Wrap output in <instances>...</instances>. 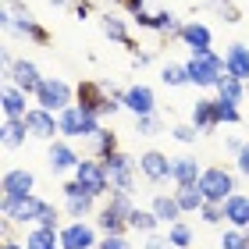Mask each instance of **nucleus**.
Listing matches in <instances>:
<instances>
[{"label": "nucleus", "instance_id": "f257e3e1", "mask_svg": "<svg viewBox=\"0 0 249 249\" xmlns=\"http://www.w3.org/2000/svg\"><path fill=\"white\" fill-rule=\"evenodd\" d=\"M0 25L7 32H15V36H21V39H29V43H39V47L50 43V32L39 25V18L32 15V7L21 4V0H4V7H0Z\"/></svg>", "mask_w": 249, "mask_h": 249}, {"label": "nucleus", "instance_id": "f03ea898", "mask_svg": "<svg viewBox=\"0 0 249 249\" xmlns=\"http://www.w3.org/2000/svg\"><path fill=\"white\" fill-rule=\"evenodd\" d=\"M185 71H189V86H196V89H217L224 78H228L224 53H217L213 47L210 50H199V53H189Z\"/></svg>", "mask_w": 249, "mask_h": 249}, {"label": "nucleus", "instance_id": "7ed1b4c3", "mask_svg": "<svg viewBox=\"0 0 249 249\" xmlns=\"http://www.w3.org/2000/svg\"><path fill=\"white\" fill-rule=\"evenodd\" d=\"M57 118H61V135H64V139H71V142H75V139L89 142L100 128H104V118H100V114H89V110H82L78 104L64 107Z\"/></svg>", "mask_w": 249, "mask_h": 249}, {"label": "nucleus", "instance_id": "20e7f679", "mask_svg": "<svg viewBox=\"0 0 249 249\" xmlns=\"http://www.w3.org/2000/svg\"><path fill=\"white\" fill-rule=\"evenodd\" d=\"M110 175V192H135V178H139V160L128 157L124 150H114L107 157H100Z\"/></svg>", "mask_w": 249, "mask_h": 249}, {"label": "nucleus", "instance_id": "39448f33", "mask_svg": "<svg viewBox=\"0 0 249 249\" xmlns=\"http://www.w3.org/2000/svg\"><path fill=\"white\" fill-rule=\"evenodd\" d=\"M235 175L239 171H231V167H224V164H210V167H203V175H199V189H203V196H207L210 203H224L231 196V192H239V182H235Z\"/></svg>", "mask_w": 249, "mask_h": 249}, {"label": "nucleus", "instance_id": "423d86ee", "mask_svg": "<svg viewBox=\"0 0 249 249\" xmlns=\"http://www.w3.org/2000/svg\"><path fill=\"white\" fill-rule=\"evenodd\" d=\"M61 196H64V217H71V221H89V217H96L100 199L93 196V192H86L78 178H71V182L61 185Z\"/></svg>", "mask_w": 249, "mask_h": 249}, {"label": "nucleus", "instance_id": "0eeeda50", "mask_svg": "<svg viewBox=\"0 0 249 249\" xmlns=\"http://www.w3.org/2000/svg\"><path fill=\"white\" fill-rule=\"evenodd\" d=\"M71 178H78L82 182V189L86 192H93L96 199H107L110 196V175H107V167H104V160L100 157H82V164L71 171Z\"/></svg>", "mask_w": 249, "mask_h": 249}, {"label": "nucleus", "instance_id": "6e6552de", "mask_svg": "<svg viewBox=\"0 0 249 249\" xmlns=\"http://www.w3.org/2000/svg\"><path fill=\"white\" fill-rule=\"evenodd\" d=\"M32 100H36L39 107L53 110V114H61L64 107H71V104H75V86H71V82H64V78H57V75H47Z\"/></svg>", "mask_w": 249, "mask_h": 249}, {"label": "nucleus", "instance_id": "1a4fd4ad", "mask_svg": "<svg viewBox=\"0 0 249 249\" xmlns=\"http://www.w3.org/2000/svg\"><path fill=\"white\" fill-rule=\"evenodd\" d=\"M39 210H43V199L36 192H32V196H21V199L0 196V217H7L11 224H21V228L39 224Z\"/></svg>", "mask_w": 249, "mask_h": 249}, {"label": "nucleus", "instance_id": "9d476101", "mask_svg": "<svg viewBox=\"0 0 249 249\" xmlns=\"http://www.w3.org/2000/svg\"><path fill=\"white\" fill-rule=\"evenodd\" d=\"M135 160H139V175H142L150 185H167V182H175V175H171L175 157H167L164 150H142Z\"/></svg>", "mask_w": 249, "mask_h": 249}, {"label": "nucleus", "instance_id": "9b49d317", "mask_svg": "<svg viewBox=\"0 0 249 249\" xmlns=\"http://www.w3.org/2000/svg\"><path fill=\"white\" fill-rule=\"evenodd\" d=\"M61 246L64 249H96L100 246L96 221H64L61 224Z\"/></svg>", "mask_w": 249, "mask_h": 249}, {"label": "nucleus", "instance_id": "f8f14e48", "mask_svg": "<svg viewBox=\"0 0 249 249\" xmlns=\"http://www.w3.org/2000/svg\"><path fill=\"white\" fill-rule=\"evenodd\" d=\"M25 124H29V135H32V139H47V142H53V139L61 135V118L53 114V110L39 107V104H32V110L25 114Z\"/></svg>", "mask_w": 249, "mask_h": 249}, {"label": "nucleus", "instance_id": "ddd939ff", "mask_svg": "<svg viewBox=\"0 0 249 249\" xmlns=\"http://www.w3.org/2000/svg\"><path fill=\"white\" fill-rule=\"evenodd\" d=\"M43 78H47V75H43L39 68H36V61H29V57H18L4 71V82H15L18 89H25L29 96H36V89L43 86Z\"/></svg>", "mask_w": 249, "mask_h": 249}, {"label": "nucleus", "instance_id": "4468645a", "mask_svg": "<svg viewBox=\"0 0 249 249\" xmlns=\"http://www.w3.org/2000/svg\"><path fill=\"white\" fill-rule=\"evenodd\" d=\"M47 164H50L53 175H68V171H75V167L82 164V153L71 146V139L57 135V139L50 142V150H47Z\"/></svg>", "mask_w": 249, "mask_h": 249}, {"label": "nucleus", "instance_id": "2eb2a0df", "mask_svg": "<svg viewBox=\"0 0 249 249\" xmlns=\"http://www.w3.org/2000/svg\"><path fill=\"white\" fill-rule=\"evenodd\" d=\"M121 107L128 110L132 118H139V114H153L157 110V93L146 82H132V86H124V96H121Z\"/></svg>", "mask_w": 249, "mask_h": 249}, {"label": "nucleus", "instance_id": "dca6fc26", "mask_svg": "<svg viewBox=\"0 0 249 249\" xmlns=\"http://www.w3.org/2000/svg\"><path fill=\"white\" fill-rule=\"evenodd\" d=\"M128 21H132V18L118 15V11H104V15H100V32H104V39L118 43V47H128V50H135V39H132Z\"/></svg>", "mask_w": 249, "mask_h": 249}, {"label": "nucleus", "instance_id": "f3484780", "mask_svg": "<svg viewBox=\"0 0 249 249\" xmlns=\"http://www.w3.org/2000/svg\"><path fill=\"white\" fill-rule=\"evenodd\" d=\"M0 196H11V199H21V196H32L36 192V175L29 167H7L4 171V182H0Z\"/></svg>", "mask_w": 249, "mask_h": 249}, {"label": "nucleus", "instance_id": "a211bd4d", "mask_svg": "<svg viewBox=\"0 0 249 249\" xmlns=\"http://www.w3.org/2000/svg\"><path fill=\"white\" fill-rule=\"evenodd\" d=\"M189 121L199 128V135L207 132H217L221 121H217V96H196V104L189 110Z\"/></svg>", "mask_w": 249, "mask_h": 249}, {"label": "nucleus", "instance_id": "6ab92c4d", "mask_svg": "<svg viewBox=\"0 0 249 249\" xmlns=\"http://www.w3.org/2000/svg\"><path fill=\"white\" fill-rule=\"evenodd\" d=\"M178 43L189 50V53H199V50H210L213 47V32H210V25L207 21H185L182 25V32H178Z\"/></svg>", "mask_w": 249, "mask_h": 249}, {"label": "nucleus", "instance_id": "aec40b11", "mask_svg": "<svg viewBox=\"0 0 249 249\" xmlns=\"http://www.w3.org/2000/svg\"><path fill=\"white\" fill-rule=\"evenodd\" d=\"M96 228H100V235H121V231H132L128 228V213L124 210H118L110 199H104L100 203V210H96Z\"/></svg>", "mask_w": 249, "mask_h": 249}, {"label": "nucleus", "instance_id": "412c9836", "mask_svg": "<svg viewBox=\"0 0 249 249\" xmlns=\"http://www.w3.org/2000/svg\"><path fill=\"white\" fill-rule=\"evenodd\" d=\"M32 100L25 89H18L15 82H4V96H0V110H4V118H25L32 110Z\"/></svg>", "mask_w": 249, "mask_h": 249}, {"label": "nucleus", "instance_id": "4be33fe9", "mask_svg": "<svg viewBox=\"0 0 249 249\" xmlns=\"http://www.w3.org/2000/svg\"><path fill=\"white\" fill-rule=\"evenodd\" d=\"M224 68H228L231 78L249 82V47L246 43H228V47H224Z\"/></svg>", "mask_w": 249, "mask_h": 249}, {"label": "nucleus", "instance_id": "5701e85b", "mask_svg": "<svg viewBox=\"0 0 249 249\" xmlns=\"http://www.w3.org/2000/svg\"><path fill=\"white\" fill-rule=\"evenodd\" d=\"M150 210L160 217V224H175V221H182L185 217V210L178 207V199H175V192H157V196L150 199Z\"/></svg>", "mask_w": 249, "mask_h": 249}, {"label": "nucleus", "instance_id": "b1692460", "mask_svg": "<svg viewBox=\"0 0 249 249\" xmlns=\"http://www.w3.org/2000/svg\"><path fill=\"white\" fill-rule=\"evenodd\" d=\"M224 221L235 228H249V192H231L224 199Z\"/></svg>", "mask_w": 249, "mask_h": 249}, {"label": "nucleus", "instance_id": "393cba45", "mask_svg": "<svg viewBox=\"0 0 249 249\" xmlns=\"http://www.w3.org/2000/svg\"><path fill=\"white\" fill-rule=\"evenodd\" d=\"M0 139H4L7 150H21L29 139V124L25 118H4V124H0Z\"/></svg>", "mask_w": 249, "mask_h": 249}, {"label": "nucleus", "instance_id": "a878e982", "mask_svg": "<svg viewBox=\"0 0 249 249\" xmlns=\"http://www.w3.org/2000/svg\"><path fill=\"white\" fill-rule=\"evenodd\" d=\"M171 175H175V185H196L199 175H203V164L196 157H175Z\"/></svg>", "mask_w": 249, "mask_h": 249}, {"label": "nucleus", "instance_id": "bb28decb", "mask_svg": "<svg viewBox=\"0 0 249 249\" xmlns=\"http://www.w3.org/2000/svg\"><path fill=\"white\" fill-rule=\"evenodd\" d=\"M57 242H61L57 228H47V224H32V228H25V246L29 249H47V246H57Z\"/></svg>", "mask_w": 249, "mask_h": 249}, {"label": "nucleus", "instance_id": "cd10ccee", "mask_svg": "<svg viewBox=\"0 0 249 249\" xmlns=\"http://www.w3.org/2000/svg\"><path fill=\"white\" fill-rule=\"evenodd\" d=\"M182 25H185V21L182 18H178L175 15V11H157V15H153V32H157V36H164V39H178V32H182Z\"/></svg>", "mask_w": 249, "mask_h": 249}, {"label": "nucleus", "instance_id": "c85d7f7f", "mask_svg": "<svg viewBox=\"0 0 249 249\" xmlns=\"http://www.w3.org/2000/svg\"><path fill=\"white\" fill-rule=\"evenodd\" d=\"M175 199H178V207H182L185 213H199V207L207 203L199 182H196V185H175Z\"/></svg>", "mask_w": 249, "mask_h": 249}, {"label": "nucleus", "instance_id": "c756f323", "mask_svg": "<svg viewBox=\"0 0 249 249\" xmlns=\"http://www.w3.org/2000/svg\"><path fill=\"white\" fill-rule=\"evenodd\" d=\"M128 228L139 231V235H153V231H160V217H157L150 207H135L132 217H128Z\"/></svg>", "mask_w": 249, "mask_h": 249}, {"label": "nucleus", "instance_id": "7c9ffc66", "mask_svg": "<svg viewBox=\"0 0 249 249\" xmlns=\"http://www.w3.org/2000/svg\"><path fill=\"white\" fill-rule=\"evenodd\" d=\"M167 239H171L175 249H192V242H196V228H192L189 221H175V224H167Z\"/></svg>", "mask_w": 249, "mask_h": 249}, {"label": "nucleus", "instance_id": "2f4dec72", "mask_svg": "<svg viewBox=\"0 0 249 249\" xmlns=\"http://www.w3.org/2000/svg\"><path fill=\"white\" fill-rule=\"evenodd\" d=\"M89 146H93V157H107V153H114L121 150V142H118V135L110 132V128H100L93 139H89Z\"/></svg>", "mask_w": 249, "mask_h": 249}, {"label": "nucleus", "instance_id": "473e14b6", "mask_svg": "<svg viewBox=\"0 0 249 249\" xmlns=\"http://www.w3.org/2000/svg\"><path fill=\"white\" fill-rule=\"evenodd\" d=\"M160 82H164L167 89H182V86H189V71H185V64L167 61V64L160 68Z\"/></svg>", "mask_w": 249, "mask_h": 249}, {"label": "nucleus", "instance_id": "72a5a7b5", "mask_svg": "<svg viewBox=\"0 0 249 249\" xmlns=\"http://www.w3.org/2000/svg\"><path fill=\"white\" fill-rule=\"evenodd\" d=\"M164 132V118L157 114H139L135 118V135H142V139H153V135H160Z\"/></svg>", "mask_w": 249, "mask_h": 249}, {"label": "nucleus", "instance_id": "f704fd0d", "mask_svg": "<svg viewBox=\"0 0 249 249\" xmlns=\"http://www.w3.org/2000/svg\"><path fill=\"white\" fill-rule=\"evenodd\" d=\"M217 246H221V249H249V235H246V228H235V224H228V228L221 231Z\"/></svg>", "mask_w": 249, "mask_h": 249}, {"label": "nucleus", "instance_id": "c9c22d12", "mask_svg": "<svg viewBox=\"0 0 249 249\" xmlns=\"http://www.w3.org/2000/svg\"><path fill=\"white\" fill-rule=\"evenodd\" d=\"M217 96H221V100H231V104H242V100H246V82L228 75V78L217 86Z\"/></svg>", "mask_w": 249, "mask_h": 249}, {"label": "nucleus", "instance_id": "e433bc0d", "mask_svg": "<svg viewBox=\"0 0 249 249\" xmlns=\"http://www.w3.org/2000/svg\"><path fill=\"white\" fill-rule=\"evenodd\" d=\"M217 121L221 124H242V107L231 104V100H221L217 96Z\"/></svg>", "mask_w": 249, "mask_h": 249}, {"label": "nucleus", "instance_id": "4c0bfd02", "mask_svg": "<svg viewBox=\"0 0 249 249\" xmlns=\"http://www.w3.org/2000/svg\"><path fill=\"white\" fill-rule=\"evenodd\" d=\"M64 217V207H53V203L50 199H43V210H39V224H47V228H57L61 231V221Z\"/></svg>", "mask_w": 249, "mask_h": 249}, {"label": "nucleus", "instance_id": "58836bf2", "mask_svg": "<svg viewBox=\"0 0 249 249\" xmlns=\"http://www.w3.org/2000/svg\"><path fill=\"white\" fill-rule=\"evenodd\" d=\"M171 139L175 142H182V146H196V139H199V128L192 121H185V124H175L171 128Z\"/></svg>", "mask_w": 249, "mask_h": 249}, {"label": "nucleus", "instance_id": "ea45409f", "mask_svg": "<svg viewBox=\"0 0 249 249\" xmlns=\"http://www.w3.org/2000/svg\"><path fill=\"white\" fill-rule=\"evenodd\" d=\"M199 221L203 224H213V228H217V224L224 221V203H203V207H199Z\"/></svg>", "mask_w": 249, "mask_h": 249}, {"label": "nucleus", "instance_id": "a19ab883", "mask_svg": "<svg viewBox=\"0 0 249 249\" xmlns=\"http://www.w3.org/2000/svg\"><path fill=\"white\" fill-rule=\"evenodd\" d=\"M96 249H132L128 231H121V235H100V246Z\"/></svg>", "mask_w": 249, "mask_h": 249}, {"label": "nucleus", "instance_id": "79ce46f5", "mask_svg": "<svg viewBox=\"0 0 249 249\" xmlns=\"http://www.w3.org/2000/svg\"><path fill=\"white\" fill-rule=\"evenodd\" d=\"M142 239H146L142 249H175L171 239H167V231H164V235H160V231H153V235H142Z\"/></svg>", "mask_w": 249, "mask_h": 249}, {"label": "nucleus", "instance_id": "37998d69", "mask_svg": "<svg viewBox=\"0 0 249 249\" xmlns=\"http://www.w3.org/2000/svg\"><path fill=\"white\" fill-rule=\"evenodd\" d=\"M93 11H96V7H93V0H75V4H71V15H75L78 21H86L89 15H93Z\"/></svg>", "mask_w": 249, "mask_h": 249}, {"label": "nucleus", "instance_id": "c03bdc74", "mask_svg": "<svg viewBox=\"0 0 249 249\" xmlns=\"http://www.w3.org/2000/svg\"><path fill=\"white\" fill-rule=\"evenodd\" d=\"M235 171H239L242 178H249V139H246V146H242V153L235 157Z\"/></svg>", "mask_w": 249, "mask_h": 249}, {"label": "nucleus", "instance_id": "a18cd8bd", "mask_svg": "<svg viewBox=\"0 0 249 249\" xmlns=\"http://www.w3.org/2000/svg\"><path fill=\"white\" fill-rule=\"evenodd\" d=\"M242 146H246L242 135H224V150H228L231 157H239V153H242Z\"/></svg>", "mask_w": 249, "mask_h": 249}, {"label": "nucleus", "instance_id": "49530a36", "mask_svg": "<svg viewBox=\"0 0 249 249\" xmlns=\"http://www.w3.org/2000/svg\"><path fill=\"white\" fill-rule=\"evenodd\" d=\"M132 21H135L139 29H150V32H153V15H150V11H139V15H132Z\"/></svg>", "mask_w": 249, "mask_h": 249}, {"label": "nucleus", "instance_id": "de8ad7c7", "mask_svg": "<svg viewBox=\"0 0 249 249\" xmlns=\"http://www.w3.org/2000/svg\"><path fill=\"white\" fill-rule=\"evenodd\" d=\"M221 18L228 21V25H235V21H242V18H239V7H235V4H224V7H221Z\"/></svg>", "mask_w": 249, "mask_h": 249}, {"label": "nucleus", "instance_id": "09e8293b", "mask_svg": "<svg viewBox=\"0 0 249 249\" xmlns=\"http://www.w3.org/2000/svg\"><path fill=\"white\" fill-rule=\"evenodd\" d=\"M124 11H128V18L139 15V11H146V0H124Z\"/></svg>", "mask_w": 249, "mask_h": 249}, {"label": "nucleus", "instance_id": "8fccbe9b", "mask_svg": "<svg viewBox=\"0 0 249 249\" xmlns=\"http://www.w3.org/2000/svg\"><path fill=\"white\" fill-rule=\"evenodd\" d=\"M150 61H153V53H150V50H139V53L132 57V64H135V68H146Z\"/></svg>", "mask_w": 249, "mask_h": 249}, {"label": "nucleus", "instance_id": "3c124183", "mask_svg": "<svg viewBox=\"0 0 249 249\" xmlns=\"http://www.w3.org/2000/svg\"><path fill=\"white\" fill-rule=\"evenodd\" d=\"M0 249H29V246H25V239L18 242V239H11V235H4V246Z\"/></svg>", "mask_w": 249, "mask_h": 249}, {"label": "nucleus", "instance_id": "603ef678", "mask_svg": "<svg viewBox=\"0 0 249 249\" xmlns=\"http://www.w3.org/2000/svg\"><path fill=\"white\" fill-rule=\"evenodd\" d=\"M50 7H71V0H50Z\"/></svg>", "mask_w": 249, "mask_h": 249}, {"label": "nucleus", "instance_id": "864d4df0", "mask_svg": "<svg viewBox=\"0 0 249 249\" xmlns=\"http://www.w3.org/2000/svg\"><path fill=\"white\" fill-rule=\"evenodd\" d=\"M47 249H64V246H61V242H57V246H47Z\"/></svg>", "mask_w": 249, "mask_h": 249}, {"label": "nucleus", "instance_id": "5fc2aeb1", "mask_svg": "<svg viewBox=\"0 0 249 249\" xmlns=\"http://www.w3.org/2000/svg\"><path fill=\"white\" fill-rule=\"evenodd\" d=\"M110 4H121V7H124V0H110Z\"/></svg>", "mask_w": 249, "mask_h": 249}, {"label": "nucleus", "instance_id": "6e6d98bb", "mask_svg": "<svg viewBox=\"0 0 249 249\" xmlns=\"http://www.w3.org/2000/svg\"><path fill=\"white\" fill-rule=\"evenodd\" d=\"M246 100H249V82H246Z\"/></svg>", "mask_w": 249, "mask_h": 249}]
</instances>
